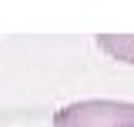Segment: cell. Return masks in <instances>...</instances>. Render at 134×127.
Wrapping results in <instances>:
<instances>
[{
    "label": "cell",
    "instance_id": "1",
    "mask_svg": "<svg viewBox=\"0 0 134 127\" xmlns=\"http://www.w3.org/2000/svg\"><path fill=\"white\" fill-rule=\"evenodd\" d=\"M54 127H134V100L114 97L74 100L54 114Z\"/></svg>",
    "mask_w": 134,
    "mask_h": 127
},
{
    "label": "cell",
    "instance_id": "2",
    "mask_svg": "<svg viewBox=\"0 0 134 127\" xmlns=\"http://www.w3.org/2000/svg\"><path fill=\"white\" fill-rule=\"evenodd\" d=\"M94 44H97L107 57H114V60L134 63V33H97Z\"/></svg>",
    "mask_w": 134,
    "mask_h": 127
}]
</instances>
